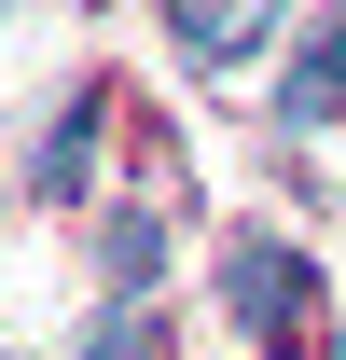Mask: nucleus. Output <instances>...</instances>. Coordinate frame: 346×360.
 <instances>
[{
    "instance_id": "1",
    "label": "nucleus",
    "mask_w": 346,
    "mask_h": 360,
    "mask_svg": "<svg viewBox=\"0 0 346 360\" xmlns=\"http://www.w3.org/2000/svg\"><path fill=\"white\" fill-rule=\"evenodd\" d=\"M222 305H236V333H263V347H305V333H319V264L277 250V236H236V250H222Z\"/></svg>"
},
{
    "instance_id": "2",
    "label": "nucleus",
    "mask_w": 346,
    "mask_h": 360,
    "mask_svg": "<svg viewBox=\"0 0 346 360\" xmlns=\"http://www.w3.org/2000/svg\"><path fill=\"white\" fill-rule=\"evenodd\" d=\"M277 14H291V0H167V42L194 56V70H250V56L277 42Z\"/></svg>"
},
{
    "instance_id": "3",
    "label": "nucleus",
    "mask_w": 346,
    "mask_h": 360,
    "mask_svg": "<svg viewBox=\"0 0 346 360\" xmlns=\"http://www.w3.org/2000/svg\"><path fill=\"white\" fill-rule=\"evenodd\" d=\"M153 277H167V222L153 208H111L97 222V291L111 305H153Z\"/></svg>"
},
{
    "instance_id": "4",
    "label": "nucleus",
    "mask_w": 346,
    "mask_h": 360,
    "mask_svg": "<svg viewBox=\"0 0 346 360\" xmlns=\"http://www.w3.org/2000/svg\"><path fill=\"white\" fill-rule=\"evenodd\" d=\"M333 111H346V14H319L305 56H291V84H277V125H333Z\"/></svg>"
},
{
    "instance_id": "5",
    "label": "nucleus",
    "mask_w": 346,
    "mask_h": 360,
    "mask_svg": "<svg viewBox=\"0 0 346 360\" xmlns=\"http://www.w3.org/2000/svg\"><path fill=\"white\" fill-rule=\"evenodd\" d=\"M97 125H111V111H97V97H56V125H42V194H84V167H97Z\"/></svg>"
},
{
    "instance_id": "6",
    "label": "nucleus",
    "mask_w": 346,
    "mask_h": 360,
    "mask_svg": "<svg viewBox=\"0 0 346 360\" xmlns=\"http://www.w3.org/2000/svg\"><path fill=\"white\" fill-rule=\"evenodd\" d=\"M70 360H167V333H153V305H111V319H97Z\"/></svg>"
}]
</instances>
